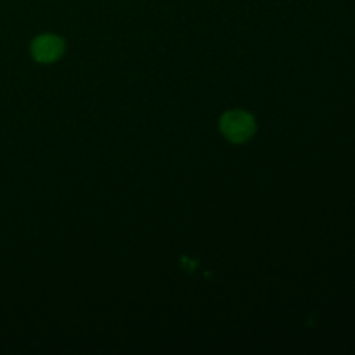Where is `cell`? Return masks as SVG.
<instances>
[{"label": "cell", "mask_w": 355, "mask_h": 355, "mask_svg": "<svg viewBox=\"0 0 355 355\" xmlns=\"http://www.w3.org/2000/svg\"><path fill=\"white\" fill-rule=\"evenodd\" d=\"M220 127L225 137L234 142H243L253 135L255 121H253L252 114L245 113V111H231L222 116Z\"/></svg>", "instance_id": "obj_1"}, {"label": "cell", "mask_w": 355, "mask_h": 355, "mask_svg": "<svg viewBox=\"0 0 355 355\" xmlns=\"http://www.w3.org/2000/svg\"><path fill=\"white\" fill-rule=\"evenodd\" d=\"M62 51H64V44L55 35H42V37L35 38L33 45H31L35 59L40 62L55 61L58 58H61Z\"/></svg>", "instance_id": "obj_2"}]
</instances>
